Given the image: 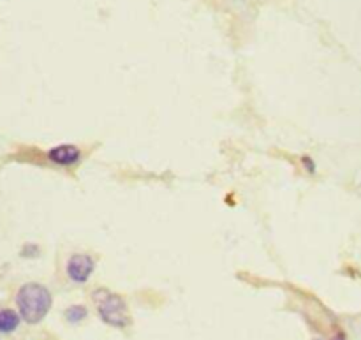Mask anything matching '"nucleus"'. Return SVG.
Returning <instances> with one entry per match:
<instances>
[{
    "instance_id": "1",
    "label": "nucleus",
    "mask_w": 361,
    "mask_h": 340,
    "mask_svg": "<svg viewBox=\"0 0 361 340\" xmlns=\"http://www.w3.org/2000/svg\"><path fill=\"white\" fill-rule=\"evenodd\" d=\"M53 296L46 286L27 282L16 293L18 314L27 324H39L51 310Z\"/></svg>"
},
{
    "instance_id": "7",
    "label": "nucleus",
    "mask_w": 361,
    "mask_h": 340,
    "mask_svg": "<svg viewBox=\"0 0 361 340\" xmlns=\"http://www.w3.org/2000/svg\"><path fill=\"white\" fill-rule=\"evenodd\" d=\"M39 254H41V249H39V245H35V243H27V245L23 247V250H21V256L23 257H37Z\"/></svg>"
},
{
    "instance_id": "10",
    "label": "nucleus",
    "mask_w": 361,
    "mask_h": 340,
    "mask_svg": "<svg viewBox=\"0 0 361 340\" xmlns=\"http://www.w3.org/2000/svg\"><path fill=\"white\" fill-rule=\"evenodd\" d=\"M314 340H321V339H314Z\"/></svg>"
},
{
    "instance_id": "8",
    "label": "nucleus",
    "mask_w": 361,
    "mask_h": 340,
    "mask_svg": "<svg viewBox=\"0 0 361 340\" xmlns=\"http://www.w3.org/2000/svg\"><path fill=\"white\" fill-rule=\"evenodd\" d=\"M303 164H305V169H310V173L316 171V168H314V162L310 161L309 157H303Z\"/></svg>"
},
{
    "instance_id": "6",
    "label": "nucleus",
    "mask_w": 361,
    "mask_h": 340,
    "mask_svg": "<svg viewBox=\"0 0 361 340\" xmlns=\"http://www.w3.org/2000/svg\"><path fill=\"white\" fill-rule=\"evenodd\" d=\"M63 317H66L67 323L80 324V323H83V321L88 317V309L85 305H80V303H76V305H71V307H67L66 310H63Z\"/></svg>"
},
{
    "instance_id": "4",
    "label": "nucleus",
    "mask_w": 361,
    "mask_h": 340,
    "mask_svg": "<svg viewBox=\"0 0 361 340\" xmlns=\"http://www.w3.org/2000/svg\"><path fill=\"white\" fill-rule=\"evenodd\" d=\"M48 159L53 164L62 166V168H69V166H74L80 162L81 150L76 145H56V147L48 150Z\"/></svg>"
},
{
    "instance_id": "9",
    "label": "nucleus",
    "mask_w": 361,
    "mask_h": 340,
    "mask_svg": "<svg viewBox=\"0 0 361 340\" xmlns=\"http://www.w3.org/2000/svg\"><path fill=\"white\" fill-rule=\"evenodd\" d=\"M331 340H345V335L342 334V332H341V334H337V335H335V337L331 339Z\"/></svg>"
},
{
    "instance_id": "2",
    "label": "nucleus",
    "mask_w": 361,
    "mask_h": 340,
    "mask_svg": "<svg viewBox=\"0 0 361 340\" xmlns=\"http://www.w3.org/2000/svg\"><path fill=\"white\" fill-rule=\"evenodd\" d=\"M92 300H94L99 317L104 324L116 328V330H126L133 324L129 305L122 295L106 288H99L92 293Z\"/></svg>"
},
{
    "instance_id": "3",
    "label": "nucleus",
    "mask_w": 361,
    "mask_h": 340,
    "mask_svg": "<svg viewBox=\"0 0 361 340\" xmlns=\"http://www.w3.org/2000/svg\"><path fill=\"white\" fill-rule=\"evenodd\" d=\"M95 263L94 257L87 253H76L67 260L66 263V274L67 279L74 284H87L90 281V277L94 275Z\"/></svg>"
},
{
    "instance_id": "5",
    "label": "nucleus",
    "mask_w": 361,
    "mask_h": 340,
    "mask_svg": "<svg viewBox=\"0 0 361 340\" xmlns=\"http://www.w3.org/2000/svg\"><path fill=\"white\" fill-rule=\"evenodd\" d=\"M21 316L13 309L0 310V334H13L20 327Z\"/></svg>"
}]
</instances>
